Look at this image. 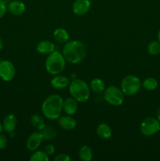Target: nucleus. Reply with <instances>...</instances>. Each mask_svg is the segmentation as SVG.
<instances>
[{"mask_svg":"<svg viewBox=\"0 0 160 161\" xmlns=\"http://www.w3.org/2000/svg\"><path fill=\"white\" fill-rule=\"evenodd\" d=\"M62 97L58 94H52L44 100L42 105V112L44 116L50 120H56L61 116L63 109Z\"/></svg>","mask_w":160,"mask_h":161,"instance_id":"nucleus-2","label":"nucleus"},{"mask_svg":"<svg viewBox=\"0 0 160 161\" xmlns=\"http://www.w3.org/2000/svg\"><path fill=\"white\" fill-rule=\"evenodd\" d=\"M104 99L111 105L119 106L124 102V94L117 86H110L104 91Z\"/></svg>","mask_w":160,"mask_h":161,"instance_id":"nucleus-6","label":"nucleus"},{"mask_svg":"<svg viewBox=\"0 0 160 161\" xmlns=\"http://www.w3.org/2000/svg\"><path fill=\"white\" fill-rule=\"evenodd\" d=\"M87 49L81 41L71 40L65 42L63 47L62 54L66 61L72 64H78L86 58Z\"/></svg>","mask_w":160,"mask_h":161,"instance_id":"nucleus-1","label":"nucleus"},{"mask_svg":"<svg viewBox=\"0 0 160 161\" xmlns=\"http://www.w3.org/2000/svg\"><path fill=\"white\" fill-rule=\"evenodd\" d=\"M158 41L160 42V29L158 30Z\"/></svg>","mask_w":160,"mask_h":161,"instance_id":"nucleus-33","label":"nucleus"},{"mask_svg":"<svg viewBox=\"0 0 160 161\" xmlns=\"http://www.w3.org/2000/svg\"><path fill=\"white\" fill-rule=\"evenodd\" d=\"M31 161H47L49 160V156L44 151H36L30 157Z\"/></svg>","mask_w":160,"mask_h":161,"instance_id":"nucleus-25","label":"nucleus"},{"mask_svg":"<svg viewBox=\"0 0 160 161\" xmlns=\"http://www.w3.org/2000/svg\"><path fill=\"white\" fill-rule=\"evenodd\" d=\"M66 60L59 51L54 50L50 53L45 61V69L51 75H58L64 71Z\"/></svg>","mask_w":160,"mask_h":161,"instance_id":"nucleus-3","label":"nucleus"},{"mask_svg":"<svg viewBox=\"0 0 160 161\" xmlns=\"http://www.w3.org/2000/svg\"><path fill=\"white\" fill-rule=\"evenodd\" d=\"M7 10V6L3 0H0V19L3 18Z\"/></svg>","mask_w":160,"mask_h":161,"instance_id":"nucleus-26","label":"nucleus"},{"mask_svg":"<svg viewBox=\"0 0 160 161\" xmlns=\"http://www.w3.org/2000/svg\"><path fill=\"white\" fill-rule=\"evenodd\" d=\"M142 86L147 91H154L158 86V82L153 77H148L143 81Z\"/></svg>","mask_w":160,"mask_h":161,"instance_id":"nucleus-22","label":"nucleus"},{"mask_svg":"<svg viewBox=\"0 0 160 161\" xmlns=\"http://www.w3.org/2000/svg\"><path fill=\"white\" fill-rule=\"evenodd\" d=\"M51 86L53 88L57 90H61L64 89V88L67 87V86L70 83L68 78H67L64 75H55V76L53 77L51 80Z\"/></svg>","mask_w":160,"mask_h":161,"instance_id":"nucleus-14","label":"nucleus"},{"mask_svg":"<svg viewBox=\"0 0 160 161\" xmlns=\"http://www.w3.org/2000/svg\"><path fill=\"white\" fill-rule=\"evenodd\" d=\"M7 138L3 134H0V149H3L7 146Z\"/></svg>","mask_w":160,"mask_h":161,"instance_id":"nucleus-29","label":"nucleus"},{"mask_svg":"<svg viewBox=\"0 0 160 161\" xmlns=\"http://www.w3.org/2000/svg\"><path fill=\"white\" fill-rule=\"evenodd\" d=\"M3 124H1V122H0V134L2 133V131H3Z\"/></svg>","mask_w":160,"mask_h":161,"instance_id":"nucleus-32","label":"nucleus"},{"mask_svg":"<svg viewBox=\"0 0 160 161\" xmlns=\"http://www.w3.org/2000/svg\"><path fill=\"white\" fill-rule=\"evenodd\" d=\"M44 152H45L48 156L53 155V154L55 153L54 146H53L52 144L46 145V146H45V147L44 148Z\"/></svg>","mask_w":160,"mask_h":161,"instance_id":"nucleus-28","label":"nucleus"},{"mask_svg":"<svg viewBox=\"0 0 160 161\" xmlns=\"http://www.w3.org/2000/svg\"><path fill=\"white\" fill-rule=\"evenodd\" d=\"M147 52L149 54L155 56L160 53V42L159 41H152L147 46Z\"/></svg>","mask_w":160,"mask_h":161,"instance_id":"nucleus-24","label":"nucleus"},{"mask_svg":"<svg viewBox=\"0 0 160 161\" xmlns=\"http://www.w3.org/2000/svg\"><path fill=\"white\" fill-rule=\"evenodd\" d=\"M39 133H40L42 139L50 140L55 138L56 136V130L50 126L45 125L41 130H39Z\"/></svg>","mask_w":160,"mask_h":161,"instance_id":"nucleus-20","label":"nucleus"},{"mask_svg":"<svg viewBox=\"0 0 160 161\" xmlns=\"http://www.w3.org/2000/svg\"><path fill=\"white\" fill-rule=\"evenodd\" d=\"M89 87L93 92L95 93H101L104 92L105 90V83L100 78H94L92 81L90 82Z\"/></svg>","mask_w":160,"mask_h":161,"instance_id":"nucleus-19","label":"nucleus"},{"mask_svg":"<svg viewBox=\"0 0 160 161\" xmlns=\"http://www.w3.org/2000/svg\"><path fill=\"white\" fill-rule=\"evenodd\" d=\"M79 158L83 161H89L91 160L93 157V152L92 149L89 146H83V147L80 149L79 153Z\"/></svg>","mask_w":160,"mask_h":161,"instance_id":"nucleus-21","label":"nucleus"},{"mask_svg":"<svg viewBox=\"0 0 160 161\" xmlns=\"http://www.w3.org/2000/svg\"><path fill=\"white\" fill-rule=\"evenodd\" d=\"M58 124L59 126L66 130H72L75 128L77 125V122L72 116L70 115L62 116L58 119Z\"/></svg>","mask_w":160,"mask_h":161,"instance_id":"nucleus-12","label":"nucleus"},{"mask_svg":"<svg viewBox=\"0 0 160 161\" xmlns=\"http://www.w3.org/2000/svg\"><path fill=\"white\" fill-rule=\"evenodd\" d=\"M15 67L8 60L0 61V78L5 82H9L15 76Z\"/></svg>","mask_w":160,"mask_h":161,"instance_id":"nucleus-8","label":"nucleus"},{"mask_svg":"<svg viewBox=\"0 0 160 161\" xmlns=\"http://www.w3.org/2000/svg\"><path fill=\"white\" fill-rule=\"evenodd\" d=\"M3 40L2 39V38L0 37V51L3 50Z\"/></svg>","mask_w":160,"mask_h":161,"instance_id":"nucleus-31","label":"nucleus"},{"mask_svg":"<svg viewBox=\"0 0 160 161\" xmlns=\"http://www.w3.org/2000/svg\"><path fill=\"white\" fill-rule=\"evenodd\" d=\"M17 119L15 115L12 114H8L7 116L5 117L3 123V130L7 133H12L13 130H15L16 127H17Z\"/></svg>","mask_w":160,"mask_h":161,"instance_id":"nucleus-13","label":"nucleus"},{"mask_svg":"<svg viewBox=\"0 0 160 161\" xmlns=\"http://www.w3.org/2000/svg\"><path fill=\"white\" fill-rule=\"evenodd\" d=\"M142 86L141 80L134 75H126L121 82V90L124 94L133 96L137 94Z\"/></svg>","mask_w":160,"mask_h":161,"instance_id":"nucleus-5","label":"nucleus"},{"mask_svg":"<svg viewBox=\"0 0 160 161\" xmlns=\"http://www.w3.org/2000/svg\"><path fill=\"white\" fill-rule=\"evenodd\" d=\"M97 134L100 138L103 139H109L112 135V130L108 124L103 123L97 126Z\"/></svg>","mask_w":160,"mask_h":161,"instance_id":"nucleus-17","label":"nucleus"},{"mask_svg":"<svg viewBox=\"0 0 160 161\" xmlns=\"http://www.w3.org/2000/svg\"><path fill=\"white\" fill-rule=\"evenodd\" d=\"M158 132H159V133H160V127H159V130H158Z\"/></svg>","mask_w":160,"mask_h":161,"instance_id":"nucleus-34","label":"nucleus"},{"mask_svg":"<svg viewBox=\"0 0 160 161\" xmlns=\"http://www.w3.org/2000/svg\"><path fill=\"white\" fill-rule=\"evenodd\" d=\"M156 118H157V119H158V120L160 122V107L158 108V110H157Z\"/></svg>","mask_w":160,"mask_h":161,"instance_id":"nucleus-30","label":"nucleus"},{"mask_svg":"<svg viewBox=\"0 0 160 161\" xmlns=\"http://www.w3.org/2000/svg\"><path fill=\"white\" fill-rule=\"evenodd\" d=\"M160 127V122L157 119V118L149 117L145 118L142 121L141 124V132L144 136H152L157 132H158Z\"/></svg>","mask_w":160,"mask_h":161,"instance_id":"nucleus-7","label":"nucleus"},{"mask_svg":"<svg viewBox=\"0 0 160 161\" xmlns=\"http://www.w3.org/2000/svg\"><path fill=\"white\" fill-rule=\"evenodd\" d=\"M71 157H69L67 154H60V155L56 156V157H55L54 159H53V160L54 161H71Z\"/></svg>","mask_w":160,"mask_h":161,"instance_id":"nucleus-27","label":"nucleus"},{"mask_svg":"<svg viewBox=\"0 0 160 161\" xmlns=\"http://www.w3.org/2000/svg\"><path fill=\"white\" fill-rule=\"evenodd\" d=\"M25 4L21 1L19 0H14L10 2L7 6V9L9 14L14 16H19L24 14L25 11Z\"/></svg>","mask_w":160,"mask_h":161,"instance_id":"nucleus-10","label":"nucleus"},{"mask_svg":"<svg viewBox=\"0 0 160 161\" xmlns=\"http://www.w3.org/2000/svg\"><path fill=\"white\" fill-rule=\"evenodd\" d=\"M36 50L41 54H50L55 50V46L50 41L43 40L38 43Z\"/></svg>","mask_w":160,"mask_h":161,"instance_id":"nucleus-16","label":"nucleus"},{"mask_svg":"<svg viewBox=\"0 0 160 161\" xmlns=\"http://www.w3.org/2000/svg\"><path fill=\"white\" fill-rule=\"evenodd\" d=\"M63 109L67 115L72 116L75 114L78 109V102L74 97H68L65 99L63 102Z\"/></svg>","mask_w":160,"mask_h":161,"instance_id":"nucleus-15","label":"nucleus"},{"mask_svg":"<svg viewBox=\"0 0 160 161\" xmlns=\"http://www.w3.org/2000/svg\"><path fill=\"white\" fill-rule=\"evenodd\" d=\"M90 6L89 0H75L72 5V10L76 15H84L89 10Z\"/></svg>","mask_w":160,"mask_h":161,"instance_id":"nucleus-9","label":"nucleus"},{"mask_svg":"<svg viewBox=\"0 0 160 161\" xmlns=\"http://www.w3.org/2000/svg\"><path fill=\"white\" fill-rule=\"evenodd\" d=\"M42 138L39 132H34L28 137L27 140V148L30 151H35L39 147L42 142Z\"/></svg>","mask_w":160,"mask_h":161,"instance_id":"nucleus-11","label":"nucleus"},{"mask_svg":"<svg viewBox=\"0 0 160 161\" xmlns=\"http://www.w3.org/2000/svg\"><path fill=\"white\" fill-rule=\"evenodd\" d=\"M30 121H31V125H32L35 128L37 129V130H41V129L45 125V123H44V119H42V116L37 114L33 115L31 117Z\"/></svg>","mask_w":160,"mask_h":161,"instance_id":"nucleus-23","label":"nucleus"},{"mask_svg":"<svg viewBox=\"0 0 160 161\" xmlns=\"http://www.w3.org/2000/svg\"><path fill=\"white\" fill-rule=\"evenodd\" d=\"M53 38L60 43H65L69 39V34L64 28H57L53 32Z\"/></svg>","mask_w":160,"mask_h":161,"instance_id":"nucleus-18","label":"nucleus"},{"mask_svg":"<svg viewBox=\"0 0 160 161\" xmlns=\"http://www.w3.org/2000/svg\"><path fill=\"white\" fill-rule=\"evenodd\" d=\"M69 91L72 97L77 102H85L89 100L90 96V87L82 80H74L69 86Z\"/></svg>","mask_w":160,"mask_h":161,"instance_id":"nucleus-4","label":"nucleus"}]
</instances>
